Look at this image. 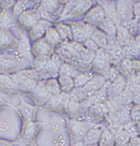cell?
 Listing matches in <instances>:
<instances>
[{
  "label": "cell",
  "instance_id": "1",
  "mask_svg": "<svg viewBox=\"0 0 140 146\" xmlns=\"http://www.w3.org/2000/svg\"><path fill=\"white\" fill-rule=\"evenodd\" d=\"M68 130L72 139V143H75L78 141H81L84 139L86 133L89 130L87 128L86 125L84 122H81L75 120H69L67 121Z\"/></svg>",
  "mask_w": 140,
  "mask_h": 146
},
{
  "label": "cell",
  "instance_id": "2",
  "mask_svg": "<svg viewBox=\"0 0 140 146\" xmlns=\"http://www.w3.org/2000/svg\"><path fill=\"white\" fill-rule=\"evenodd\" d=\"M42 126L43 125L41 123L36 122L35 121H24L20 133V138L23 140L32 142L36 138Z\"/></svg>",
  "mask_w": 140,
  "mask_h": 146
},
{
  "label": "cell",
  "instance_id": "3",
  "mask_svg": "<svg viewBox=\"0 0 140 146\" xmlns=\"http://www.w3.org/2000/svg\"><path fill=\"white\" fill-rule=\"evenodd\" d=\"M94 30L95 29L90 24L84 23L75 24L71 27L74 38L78 42H85L88 39L91 37Z\"/></svg>",
  "mask_w": 140,
  "mask_h": 146
},
{
  "label": "cell",
  "instance_id": "4",
  "mask_svg": "<svg viewBox=\"0 0 140 146\" xmlns=\"http://www.w3.org/2000/svg\"><path fill=\"white\" fill-rule=\"evenodd\" d=\"M40 13L35 11H25L19 17V20L26 29L31 30L40 21Z\"/></svg>",
  "mask_w": 140,
  "mask_h": 146
},
{
  "label": "cell",
  "instance_id": "5",
  "mask_svg": "<svg viewBox=\"0 0 140 146\" xmlns=\"http://www.w3.org/2000/svg\"><path fill=\"white\" fill-rule=\"evenodd\" d=\"M106 17V14L102 6H96L90 9L85 15V21L88 24H98Z\"/></svg>",
  "mask_w": 140,
  "mask_h": 146
},
{
  "label": "cell",
  "instance_id": "6",
  "mask_svg": "<svg viewBox=\"0 0 140 146\" xmlns=\"http://www.w3.org/2000/svg\"><path fill=\"white\" fill-rule=\"evenodd\" d=\"M133 4L130 1H119L116 3V10L120 18L130 20L133 15Z\"/></svg>",
  "mask_w": 140,
  "mask_h": 146
},
{
  "label": "cell",
  "instance_id": "7",
  "mask_svg": "<svg viewBox=\"0 0 140 146\" xmlns=\"http://www.w3.org/2000/svg\"><path fill=\"white\" fill-rule=\"evenodd\" d=\"M68 101H69V95L67 94L53 95L48 100L44 107L50 109H58L61 108H65Z\"/></svg>",
  "mask_w": 140,
  "mask_h": 146
},
{
  "label": "cell",
  "instance_id": "8",
  "mask_svg": "<svg viewBox=\"0 0 140 146\" xmlns=\"http://www.w3.org/2000/svg\"><path fill=\"white\" fill-rule=\"evenodd\" d=\"M34 98V101L38 105H42V104H45L48 100L50 99L51 94L48 91L47 88L45 87V85L40 83L37 85V86L35 87V89L33 91Z\"/></svg>",
  "mask_w": 140,
  "mask_h": 146
},
{
  "label": "cell",
  "instance_id": "9",
  "mask_svg": "<svg viewBox=\"0 0 140 146\" xmlns=\"http://www.w3.org/2000/svg\"><path fill=\"white\" fill-rule=\"evenodd\" d=\"M18 109L24 121H35L36 113L38 110L37 107L30 105L26 102L22 101L21 104L18 107Z\"/></svg>",
  "mask_w": 140,
  "mask_h": 146
},
{
  "label": "cell",
  "instance_id": "10",
  "mask_svg": "<svg viewBox=\"0 0 140 146\" xmlns=\"http://www.w3.org/2000/svg\"><path fill=\"white\" fill-rule=\"evenodd\" d=\"M51 23L48 22V21H40L35 27H34L30 31V35L33 40H40V38L46 34L47 31L51 27Z\"/></svg>",
  "mask_w": 140,
  "mask_h": 146
},
{
  "label": "cell",
  "instance_id": "11",
  "mask_svg": "<svg viewBox=\"0 0 140 146\" xmlns=\"http://www.w3.org/2000/svg\"><path fill=\"white\" fill-rule=\"evenodd\" d=\"M33 52L39 57H48L52 53V46L44 39L38 40L34 44Z\"/></svg>",
  "mask_w": 140,
  "mask_h": 146
},
{
  "label": "cell",
  "instance_id": "12",
  "mask_svg": "<svg viewBox=\"0 0 140 146\" xmlns=\"http://www.w3.org/2000/svg\"><path fill=\"white\" fill-rule=\"evenodd\" d=\"M102 132V130L101 128H98V127L90 128L83 139L85 146L88 145H98Z\"/></svg>",
  "mask_w": 140,
  "mask_h": 146
},
{
  "label": "cell",
  "instance_id": "13",
  "mask_svg": "<svg viewBox=\"0 0 140 146\" xmlns=\"http://www.w3.org/2000/svg\"><path fill=\"white\" fill-rule=\"evenodd\" d=\"M12 80L17 85H20L24 81L29 79H36L37 78V72L34 70H26V71H21L19 72L13 74L10 76Z\"/></svg>",
  "mask_w": 140,
  "mask_h": 146
},
{
  "label": "cell",
  "instance_id": "14",
  "mask_svg": "<svg viewBox=\"0 0 140 146\" xmlns=\"http://www.w3.org/2000/svg\"><path fill=\"white\" fill-rule=\"evenodd\" d=\"M104 82V79L102 76H95L89 80L84 86V91L86 94H93L100 88Z\"/></svg>",
  "mask_w": 140,
  "mask_h": 146
},
{
  "label": "cell",
  "instance_id": "15",
  "mask_svg": "<svg viewBox=\"0 0 140 146\" xmlns=\"http://www.w3.org/2000/svg\"><path fill=\"white\" fill-rule=\"evenodd\" d=\"M17 40L8 31L2 29L0 31V48H7L14 45Z\"/></svg>",
  "mask_w": 140,
  "mask_h": 146
},
{
  "label": "cell",
  "instance_id": "16",
  "mask_svg": "<svg viewBox=\"0 0 140 146\" xmlns=\"http://www.w3.org/2000/svg\"><path fill=\"white\" fill-rule=\"evenodd\" d=\"M98 26L100 31H102L103 33H106L109 35H115L117 31L116 24L107 17H105L102 21H100L98 24Z\"/></svg>",
  "mask_w": 140,
  "mask_h": 146
},
{
  "label": "cell",
  "instance_id": "17",
  "mask_svg": "<svg viewBox=\"0 0 140 146\" xmlns=\"http://www.w3.org/2000/svg\"><path fill=\"white\" fill-rule=\"evenodd\" d=\"M103 10L105 12V14H107V17L111 21H112L115 24H118L120 21V17L119 14L117 13L116 7H115L113 3L107 2L105 3V6H103Z\"/></svg>",
  "mask_w": 140,
  "mask_h": 146
},
{
  "label": "cell",
  "instance_id": "18",
  "mask_svg": "<svg viewBox=\"0 0 140 146\" xmlns=\"http://www.w3.org/2000/svg\"><path fill=\"white\" fill-rule=\"evenodd\" d=\"M115 136L109 130L105 129L102 131L100 139L98 141V146H114L115 144Z\"/></svg>",
  "mask_w": 140,
  "mask_h": 146
},
{
  "label": "cell",
  "instance_id": "19",
  "mask_svg": "<svg viewBox=\"0 0 140 146\" xmlns=\"http://www.w3.org/2000/svg\"><path fill=\"white\" fill-rule=\"evenodd\" d=\"M44 40H46L48 44H49L52 46V45H55V44L60 43L61 38L60 35L58 34L57 31L56 29L50 27L47 31Z\"/></svg>",
  "mask_w": 140,
  "mask_h": 146
},
{
  "label": "cell",
  "instance_id": "20",
  "mask_svg": "<svg viewBox=\"0 0 140 146\" xmlns=\"http://www.w3.org/2000/svg\"><path fill=\"white\" fill-rule=\"evenodd\" d=\"M90 38L98 44V47H102V48L107 47V36L105 33H103L100 30H94Z\"/></svg>",
  "mask_w": 140,
  "mask_h": 146
},
{
  "label": "cell",
  "instance_id": "21",
  "mask_svg": "<svg viewBox=\"0 0 140 146\" xmlns=\"http://www.w3.org/2000/svg\"><path fill=\"white\" fill-rule=\"evenodd\" d=\"M91 6V2L90 1H83L80 3L77 4V6L74 7L73 9L71 11L70 16L69 17H75V16H79L80 14L85 13L88 10L89 7Z\"/></svg>",
  "mask_w": 140,
  "mask_h": 146
},
{
  "label": "cell",
  "instance_id": "22",
  "mask_svg": "<svg viewBox=\"0 0 140 146\" xmlns=\"http://www.w3.org/2000/svg\"><path fill=\"white\" fill-rule=\"evenodd\" d=\"M59 83H60V86L61 90L63 91H70L74 86H75V82L72 80L71 77L64 76V75H61L59 77Z\"/></svg>",
  "mask_w": 140,
  "mask_h": 146
},
{
  "label": "cell",
  "instance_id": "23",
  "mask_svg": "<svg viewBox=\"0 0 140 146\" xmlns=\"http://www.w3.org/2000/svg\"><path fill=\"white\" fill-rule=\"evenodd\" d=\"M18 51L21 55H25L26 57L29 58L31 55V48L26 37H22L20 42L18 44Z\"/></svg>",
  "mask_w": 140,
  "mask_h": 146
},
{
  "label": "cell",
  "instance_id": "24",
  "mask_svg": "<svg viewBox=\"0 0 140 146\" xmlns=\"http://www.w3.org/2000/svg\"><path fill=\"white\" fill-rule=\"evenodd\" d=\"M45 87L47 88L48 91L52 95L60 94L61 91L60 85L58 84V82L57 80H54V79L48 80L45 85Z\"/></svg>",
  "mask_w": 140,
  "mask_h": 146
},
{
  "label": "cell",
  "instance_id": "25",
  "mask_svg": "<svg viewBox=\"0 0 140 146\" xmlns=\"http://www.w3.org/2000/svg\"><path fill=\"white\" fill-rule=\"evenodd\" d=\"M17 87V84L12 80L10 76L5 75H0V88L2 89H15Z\"/></svg>",
  "mask_w": 140,
  "mask_h": 146
},
{
  "label": "cell",
  "instance_id": "26",
  "mask_svg": "<svg viewBox=\"0 0 140 146\" xmlns=\"http://www.w3.org/2000/svg\"><path fill=\"white\" fill-rule=\"evenodd\" d=\"M49 61L50 60L48 57H38L34 61V67L38 72H43L45 71Z\"/></svg>",
  "mask_w": 140,
  "mask_h": 146
},
{
  "label": "cell",
  "instance_id": "27",
  "mask_svg": "<svg viewBox=\"0 0 140 146\" xmlns=\"http://www.w3.org/2000/svg\"><path fill=\"white\" fill-rule=\"evenodd\" d=\"M37 81L35 79H29L24 81L23 83H21L20 86V89L26 92H32L35 89V87L37 86Z\"/></svg>",
  "mask_w": 140,
  "mask_h": 146
},
{
  "label": "cell",
  "instance_id": "28",
  "mask_svg": "<svg viewBox=\"0 0 140 146\" xmlns=\"http://www.w3.org/2000/svg\"><path fill=\"white\" fill-rule=\"evenodd\" d=\"M61 75H64V76L75 78L79 75V73L77 71H75L73 67H71L67 64H63L61 66Z\"/></svg>",
  "mask_w": 140,
  "mask_h": 146
},
{
  "label": "cell",
  "instance_id": "29",
  "mask_svg": "<svg viewBox=\"0 0 140 146\" xmlns=\"http://www.w3.org/2000/svg\"><path fill=\"white\" fill-rule=\"evenodd\" d=\"M13 14L11 13L8 11H3L0 13V26L2 27H5L7 24L11 23L12 20H13Z\"/></svg>",
  "mask_w": 140,
  "mask_h": 146
},
{
  "label": "cell",
  "instance_id": "30",
  "mask_svg": "<svg viewBox=\"0 0 140 146\" xmlns=\"http://www.w3.org/2000/svg\"><path fill=\"white\" fill-rule=\"evenodd\" d=\"M92 79V76H88L85 74H81L78 75L75 78V86L76 87L82 86H85L86 83L89 80Z\"/></svg>",
  "mask_w": 140,
  "mask_h": 146
},
{
  "label": "cell",
  "instance_id": "31",
  "mask_svg": "<svg viewBox=\"0 0 140 146\" xmlns=\"http://www.w3.org/2000/svg\"><path fill=\"white\" fill-rule=\"evenodd\" d=\"M57 31L58 34L60 35L61 38L62 39H65V38H67L68 36L71 35L72 34V31H71V29H70L69 27L63 25V24H59L57 25Z\"/></svg>",
  "mask_w": 140,
  "mask_h": 146
},
{
  "label": "cell",
  "instance_id": "32",
  "mask_svg": "<svg viewBox=\"0 0 140 146\" xmlns=\"http://www.w3.org/2000/svg\"><path fill=\"white\" fill-rule=\"evenodd\" d=\"M65 108L67 110V112L71 115H74L76 114L79 111L80 106L77 103L74 102V101H68L67 105L65 106Z\"/></svg>",
  "mask_w": 140,
  "mask_h": 146
},
{
  "label": "cell",
  "instance_id": "33",
  "mask_svg": "<svg viewBox=\"0 0 140 146\" xmlns=\"http://www.w3.org/2000/svg\"><path fill=\"white\" fill-rule=\"evenodd\" d=\"M57 6V3L56 1H44L41 4V7L45 12L52 13L56 9Z\"/></svg>",
  "mask_w": 140,
  "mask_h": 146
},
{
  "label": "cell",
  "instance_id": "34",
  "mask_svg": "<svg viewBox=\"0 0 140 146\" xmlns=\"http://www.w3.org/2000/svg\"><path fill=\"white\" fill-rule=\"evenodd\" d=\"M26 6V3L24 1H20V2H17L16 4H15V7L13 9V16L16 17H19L21 14L23 13L25 11H24V7Z\"/></svg>",
  "mask_w": 140,
  "mask_h": 146
},
{
  "label": "cell",
  "instance_id": "35",
  "mask_svg": "<svg viewBox=\"0 0 140 146\" xmlns=\"http://www.w3.org/2000/svg\"><path fill=\"white\" fill-rule=\"evenodd\" d=\"M115 139L119 143V145H125L129 139V135L125 131H120L117 134V135Z\"/></svg>",
  "mask_w": 140,
  "mask_h": 146
},
{
  "label": "cell",
  "instance_id": "36",
  "mask_svg": "<svg viewBox=\"0 0 140 146\" xmlns=\"http://www.w3.org/2000/svg\"><path fill=\"white\" fill-rule=\"evenodd\" d=\"M131 119L133 121L139 122L140 121V104H136L132 108L130 112Z\"/></svg>",
  "mask_w": 140,
  "mask_h": 146
},
{
  "label": "cell",
  "instance_id": "37",
  "mask_svg": "<svg viewBox=\"0 0 140 146\" xmlns=\"http://www.w3.org/2000/svg\"><path fill=\"white\" fill-rule=\"evenodd\" d=\"M118 34H119V37H120V40L124 41V42H127V40H129V32H128L127 29H125V27H119Z\"/></svg>",
  "mask_w": 140,
  "mask_h": 146
},
{
  "label": "cell",
  "instance_id": "38",
  "mask_svg": "<svg viewBox=\"0 0 140 146\" xmlns=\"http://www.w3.org/2000/svg\"><path fill=\"white\" fill-rule=\"evenodd\" d=\"M85 45L87 47V48L92 49V50H98V44L92 39H88L85 42Z\"/></svg>",
  "mask_w": 140,
  "mask_h": 146
},
{
  "label": "cell",
  "instance_id": "39",
  "mask_svg": "<svg viewBox=\"0 0 140 146\" xmlns=\"http://www.w3.org/2000/svg\"><path fill=\"white\" fill-rule=\"evenodd\" d=\"M133 15H134L137 18H140V2L139 3H133Z\"/></svg>",
  "mask_w": 140,
  "mask_h": 146
},
{
  "label": "cell",
  "instance_id": "40",
  "mask_svg": "<svg viewBox=\"0 0 140 146\" xmlns=\"http://www.w3.org/2000/svg\"><path fill=\"white\" fill-rule=\"evenodd\" d=\"M17 145L16 142H12L8 140H4V139H0V146H14Z\"/></svg>",
  "mask_w": 140,
  "mask_h": 146
},
{
  "label": "cell",
  "instance_id": "41",
  "mask_svg": "<svg viewBox=\"0 0 140 146\" xmlns=\"http://www.w3.org/2000/svg\"><path fill=\"white\" fill-rule=\"evenodd\" d=\"M133 100L134 102L137 104H140V92L138 94H136L134 96H133Z\"/></svg>",
  "mask_w": 140,
  "mask_h": 146
},
{
  "label": "cell",
  "instance_id": "42",
  "mask_svg": "<svg viewBox=\"0 0 140 146\" xmlns=\"http://www.w3.org/2000/svg\"><path fill=\"white\" fill-rule=\"evenodd\" d=\"M71 146H85V144H84V141L81 140V141H78L75 143H72Z\"/></svg>",
  "mask_w": 140,
  "mask_h": 146
},
{
  "label": "cell",
  "instance_id": "43",
  "mask_svg": "<svg viewBox=\"0 0 140 146\" xmlns=\"http://www.w3.org/2000/svg\"><path fill=\"white\" fill-rule=\"evenodd\" d=\"M138 129H139V131H140V121H139V123H138Z\"/></svg>",
  "mask_w": 140,
  "mask_h": 146
},
{
  "label": "cell",
  "instance_id": "44",
  "mask_svg": "<svg viewBox=\"0 0 140 146\" xmlns=\"http://www.w3.org/2000/svg\"><path fill=\"white\" fill-rule=\"evenodd\" d=\"M85 146H98V145H85Z\"/></svg>",
  "mask_w": 140,
  "mask_h": 146
},
{
  "label": "cell",
  "instance_id": "45",
  "mask_svg": "<svg viewBox=\"0 0 140 146\" xmlns=\"http://www.w3.org/2000/svg\"><path fill=\"white\" fill-rule=\"evenodd\" d=\"M14 146H19V145H17V144L16 145H14Z\"/></svg>",
  "mask_w": 140,
  "mask_h": 146
},
{
  "label": "cell",
  "instance_id": "46",
  "mask_svg": "<svg viewBox=\"0 0 140 146\" xmlns=\"http://www.w3.org/2000/svg\"><path fill=\"white\" fill-rule=\"evenodd\" d=\"M0 109H1V108H0Z\"/></svg>",
  "mask_w": 140,
  "mask_h": 146
}]
</instances>
